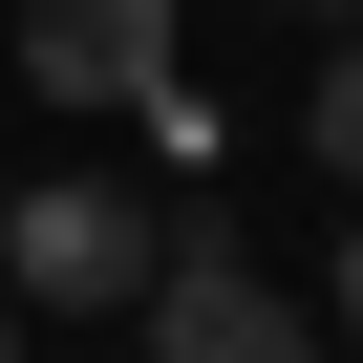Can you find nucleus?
Segmentation results:
<instances>
[{"label":"nucleus","mask_w":363,"mask_h":363,"mask_svg":"<svg viewBox=\"0 0 363 363\" xmlns=\"http://www.w3.org/2000/svg\"><path fill=\"white\" fill-rule=\"evenodd\" d=\"M342 320H363V214H342Z\"/></svg>","instance_id":"39448f33"},{"label":"nucleus","mask_w":363,"mask_h":363,"mask_svg":"<svg viewBox=\"0 0 363 363\" xmlns=\"http://www.w3.org/2000/svg\"><path fill=\"white\" fill-rule=\"evenodd\" d=\"M150 278H171V214L107 193V171H43V193L0 214V299H43V320L65 299H150Z\"/></svg>","instance_id":"f257e3e1"},{"label":"nucleus","mask_w":363,"mask_h":363,"mask_svg":"<svg viewBox=\"0 0 363 363\" xmlns=\"http://www.w3.org/2000/svg\"><path fill=\"white\" fill-rule=\"evenodd\" d=\"M299 22H363V0H299Z\"/></svg>","instance_id":"423d86ee"},{"label":"nucleus","mask_w":363,"mask_h":363,"mask_svg":"<svg viewBox=\"0 0 363 363\" xmlns=\"http://www.w3.org/2000/svg\"><path fill=\"white\" fill-rule=\"evenodd\" d=\"M299 128H320V171H342V193H363V22L320 43V107H299Z\"/></svg>","instance_id":"20e7f679"},{"label":"nucleus","mask_w":363,"mask_h":363,"mask_svg":"<svg viewBox=\"0 0 363 363\" xmlns=\"http://www.w3.org/2000/svg\"><path fill=\"white\" fill-rule=\"evenodd\" d=\"M22 86H65V107H150V86H171V0H22Z\"/></svg>","instance_id":"f03ea898"},{"label":"nucleus","mask_w":363,"mask_h":363,"mask_svg":"<svg viewBox=\"0 0 363 363\" xmlns=\"http://www.w3.org/2000/svg\"><path fill=\"white\" fill-rule=\"evenodd\" d=\"M0 363H22V299H0Z\"/></svg>","instance_id":"0eeeda50"},{"label":"nucleus","mask_w":363,"mask_h":363,"mask_svg":"<svg viewBox=\"0 0 363 363\" xmlns=\"http://www.w3.org/2000/svg\"><path fill=\"white\" fill-rule=\"evenodd\" d=\"M150 363H320V342H299V299H257L214 235H171V278H150Z\"/></svg>","instance_id":"7ed1b4c3"}]
</instances>
